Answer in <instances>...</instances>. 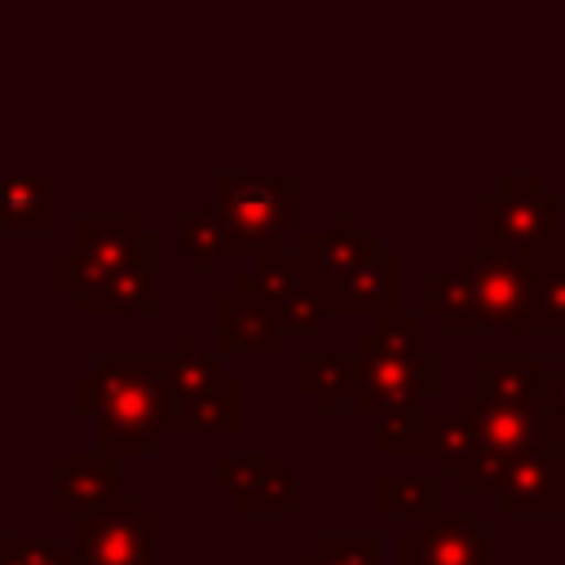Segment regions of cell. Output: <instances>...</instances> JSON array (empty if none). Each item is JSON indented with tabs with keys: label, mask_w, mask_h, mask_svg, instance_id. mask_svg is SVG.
<instances>
[{
	"label": "cell",
	"mask_w": 565,
	"mask_h": 565,
	"mask_svg": "<svg viewBox=\"0 0 565 565\" xmlns=\"http://www.w3.org/2000/svg\"><path fill=\"white\" fill-rule=\"evenodd\" d=\"M163 358H119L102 353L93 371L75 375V411L97 419V450L110 455H154L163 441L168 393Z\"/></svg>",
	"instance_id": "cell-1"
},
{
	"label": "cell",
	"mask_w": 565,
	"mask_h": 565,
	"mask_svg": "<svg viewBox=\"0 0 565 565\" xmlns=\"http://www.w3.org/2000/svg\"><path fill=\"white\" fill-rule=\"evenodd\" d=\"M168 419L163 437H234L238 433V375L203 353L194 331L177 335V353H168L163 371Z\"/></svg>",
	"instance_id": "cell-2"
},
{
	"label": "cell",
	"mask_w": 565,
	"mask_h": 565,
	"mask_svg": "<svg viewBox=\"0 0 565 565\" xmlns=\"http://www.w3.org/2000/svg\"><path fill=\"white\" fill-rule=\"evenodd\" d=\"M75 247L57 256V291L79 296L84 287L119 274H150L159 265V238L132 212H79Z\"/></svg>",
	"instance_id": "cell-3"
},
{
	"label": "cell",
	"mask_w": 565,
	"mask_h": 565,
	"mask_svg": "<svg viewBox=\"0 0 565 565\" xmlns=\"http://www.w3.org/2000/svg\"><path fill=\"white\" fill-rule=\"evenodd\" d=\"M300 212V181L291 172L282 177H243V172H221L216 177V216L225 225V252H265L278 247L282 234L296 230Z\"/></svg>",
	"instance_id": "cell-4"
},
{
	"label": "cell",
	"mask_w": 565,
	"mask_h": 565,
	"mask_svg": "<svg viewBox=\"0 0 565 565\" xmlns=\"http://www.w3.org/2000/svg\"><path fill=\"white\" fill-rule=\"evenodd\" d=\"M561 199L543 190L539 177H503L494 190L481 194V247L503 256H525L530 247L556 234Z\"/></svg>",
	"instance_id": "cell-5"
},
{
	"label": "cell",
	"mask_w": 565,
	"mask_h": 565,
	"mask_svg": "<svg viewBox=\"0 0 565 565\" xmlns=\"http://www.w3.org/2000/svg\"><path fill=\"white\" fill-rule=\"evenodd\" d=\"M75 561L79 565H154L159 516L141 512L132 494H115L106 508L75 521Z\"/></svg>",
	"instance_id": "cell-6"
},
{
	"label": "cell",
	"mask_w": 565,
	"mask_h": 565,
	"mask_svg": "<svg viewBox=\"0 0 565 565\" xmlns=\"http://www.w3.org/2000/svg\"><path fill=\"white\" fill-rule=\"evenodd\" d=\"M358 411L362 415H406V411H419V402L428 393L441 388V366L433 353H419V358H393V353H375V349H362L358 344Z\"/></svg>",
	"instance_id": "cell-7"
},
{
	"label": "cell",
	"mask_w": 565,
	"mask_h": 565,
	"mask_svg": "<svg viewBox=\"0 0 565 565\" xmlns=\"http://www.w3.org/2000/svg\"><path fill=\"white\" fill-rule=\"evenodd\" d=\"M397 565H499V539L477 516H424L397 539Z\"/></svg>",
	"instance_id": "cell-8"
},
{
	"label": "cell",
	"mask_w": 565,
	"mask_h": 565,
	"mask_svg": "<svg viewBox=\"0 0 565 565\" xmlns=\"http://www.w3.org/2000/svg\"><path fill=\"white\" fill-rule=\"evenodd\" d=\"M216 481L234 494L243 516H296L300 490L296 477L274 455H216Z\"/></svg>",
	"instance_id": "cell-9"
},
{
	"label": "cell",
	"mask_w": 565,
	"mask_h": 565,
	"mask_svg": "<svg viewBox=\"0 0 565 565\" xmlns=\"http://www.w3.org/2000/svg\"><path fill=\"white\" fill-rule=\"evenodd\" d=\"M459 265L472 278V309L481 327H521L530 305V269L516 256L486 252V247L459 256Z\"/></svg>",
	"instance_id": "cell-10"
},
{
	"label": "cell",
	"mask_w": 565,
	"mask_h": 565,
	"mask_svg": "<svg viewBox=\"0 0 565 565\" xmlns=\"http://www.w3.org/2000/svg\"><path fill=\"white\" fill-rule=\"evenodd\" d=\"M371 252H380V238L371 230H362V221L353 212H344L335 230H300L296 234V256H300V265H305V274L313 278L318 291L340 282Z\"/></svg>",
	"instance_id": "cell-11"
},
{
	"label": "cell",
	"mask_w": 565,
	"mask_h": 565,
	"mask_svg": "<svg viewBox=\"0 0 565 565\" xmlns=\"http://www.w3.org/2000/svg\"><path fill=\"white\" fill-rule=\"evenodd\" d=\"M459 411L477 424L481 441L503 450V455H521V450H539L547 446V428L552 419L543 415V406H516V402H494L486 393H463Z\"/></svg>",
	"instance_id": "cell-12"
},
{
	"label": "cell",
	"mask_w": 565,
	"mask_h": 565,
	"mask_svg": "<svg viewBox=\"0 0 565 565\" xmlns=\"http://www.w3.org/2000/svg\"><path fill=\"white\" fill-rule=\"evenodd\" d=\"M119 455L110 450H93V455H57V472H53V494H57V512L62 516H84L106 508L119 490Z\"/></svg>",
	"instance_id": "cell-13"
},
{
	"label": "cell",
	"mask_w": 565,
	"mask_h": 565,
	"mask_svg": "<svg viewBox=\"0 0 565 565\" xmlns=\"http://www.w3.org/2000/svg\"><path fill=\"white\" fill-rule=\"evenodd\" d=\"M561 481L565 468L552 459L547 446L539 450H521L508 459V477L499 490V508L508 516H543V512H561Z\"/></svg>",
	"instance_id": "cell-14"
},
{
	"label": "cell",
	"mask_w": 565,
	"mask_h": 565,
	"mask_svg": "<svg viewBox=\"0 0 565 565\" xmlns=\"http://www.w3.org/2000/svg\"><path fill=\"white\" fill-rule=\"evenodd\" d=\"M521 265L530 269V305H525L521 331L565 335V234H552L547 243L530 247Z\"/></svg>",
	"instance_id": "cell-15"
},
{
	"label": "cell",
	"mask_w": 565,
	"mask_h": 565,
	"mask_svg": "<svg viewBox=\"0 0 565 565\" xmlns=\"http://www.w3.org/2000/svg\"><path fill=\"white\" fill-rule=\"evenodd\" d=\"M397 256L393 252H371L366 260H358L340 282H331L322 291L327 313H393L397 309Z\"/></svg>",
	"instance_id": "cell-16"
},
{
	"label": "cell",
	"mask_w": 565,
	"mask_h": 565,
	"mask_svg": "<svg viewBox=\"0 0 565 565\" xmlns=\"http://www.w3.org/2000/svg\"><path fill=\"white\" fill-rule=\"evenodd\" d=\"M62 225L53 172L0 177V234H53Z\"/></svg>",
	"instance_id": "cell-17"
},
{
	"label": "cell",
	"mask_w": 565,
	"mask_h": 565,
	"mask_svg": "<svg viewBox=\"0 0 565 565\" xmlns=\"http://www.w3.org/2000/svg\"><path fill=\"white\" fill-rule=\"evenodd\" d=\"M282 349V327L269 309L252 305L243 291H216V353H260L274 358Z\"/></svg>",
	"instance_id": "cell-18"
},
{
	"label": "cell",
	"mask_w": 565,
	"mask_h": 565,
	"mask_svg": "<svg viewBox=\"0 0 565 565\" xmlns=\"http://www.w3.org/2000/svg\"><path fill=\"white\" fill-rule=\"evenodd\" d=\"M415 296H419V313L437 318V327L446 335L481 331V318L472 309V278L463 265H455L450 274H419Z\"/></svg>",
	"instance_id": "cell-19"
},
{
	"label": "cell",
	"mask_w": 565,
	"mask_h": 565,
	"mask_svg": "<svg viewBox=\"0 0 565 565\" xmlns=\"http://www.w3.org/2000/svg\"><path fill=\"white\" fill-rule=\"evenodd\" d=\"M296 388L318 402L322 415H335L349 393H358V358L353 353H300Z\"/></svg>",
	"instance_id": "cell-20"
},
{
	"label": "cell",
	"mask_w": 565,
	"mask_h": 565,
	"mask_svg": "<svg viewBox=\"0 0 565 565\" xmlns=\"http://www.w3.org/2000/svg\"><path fill=\"white\" fill-rule=\"evenodd\" d=\"M481 388L494 402H516V406H539V388H543V362L521 353V358H503V353H486L481 358Z\"/></svg>",
	"instance_id": "cell-21"
},
{
	"label": "cell",
	"mask_w": 565,
	"mask_h": 565,
	"mask_svg": "<svg viewBox=\"0 0 565 565\" xmlns=\"http://www.w3.org/2000/svg\"><path fill=\"white\" fill-rule=\"evenodd\" d=\"M375 508L384 516H437L441 477L437 472H384L375 481Z\"/></svg>",
	"instance_id": "cell-22"
},
{
	"label": "cell",
	"mask_w": 565,
	"mask_h": 565,
	"mask_svg": "<svg viewBox=\"0 0 565 565\" xmlns=\"http://www.w3.org/2000/svg\"><path fill=\"white\" fill-rule=\"evenodd\" d=\"M79 313H154L159 296H154V278L150 274H119V278H102L93 287H84L79 296H71Z\"/></svg>",
	"instance_id": "cell-23"
},
{
	"label": "cell",
	"mask_w": 565,
	"mask_h": 565,
	"mask_svg": "<svg viewBox=\"0 0 565 565\" xmlns=\"http://www.w3.org/2000/svg\"><path fill=\"white\" fill-rule=\"evenodd\" d=\"M177 234H181V243H185V252H190V260L203 278H212L221 256H230L225 252V225H221L216 212H181Z\"/></svg>",
	"instance_id": "cell-24"
},
{
	"label": "cell",
	"mask_w": 565,
	"mask_h": 565,
	"mask_svg": "<svg viewBox=\"0 0 565 565\" xmlns=\"http://www.w3.org/2000/svg\"><path fill=\"white\" fill-rule=\"evenodd\" d=\"M437 441V415L433 411H406V415H388L380 424V455H433Z\"/></svg>",
	"instance_id": "cell-25"
},
{
	"label": "cell",
	"mask_w": 565,
	"mask_h": 565,
	"mask_svg": "<svg viewBox=\"0 0 565 565\" xmlns=\"http://www.w3.org/2000/svg\"><path fill=\"white\" fill-rule=\"evenodd\" d=\"M481 446V433L477 424L455 406L446 415H437V441H433V455H437V472L441 477H459V468L468 463V455Z\"/></svg>",
	"instance_id": "cell-26"
},
{
	"label": "cell",
	"mask_w": 565,
	"mask_h": 565,
	"mask_svg": "<svg viewBox=\"0 0 565 565\" xmlns=\"http://www.w3.org/2000/svg\"><path fill=\"white\" fill-rule=\"evenodd\" d=\"M362 349H375V353H393V358H419L424 344H419V318L415 313H380V322L371 331L358 335Z\"/></svg>",
	"instance_id": "cell-27"
},
{
	"label": "cell",
	"mask_w": 565,
	"mask_h": 565,
	"mask_svg": "<svg viewBox=\"0 0 565 565\" xmlns=\"http://www.w3.org/2000/svg\"><path fill=\"white\" fill-rule=\"evenodd\" d=\"M508 459L512 455H503V450H494V446L481 441L468 455V463L459 468V490L463 494H499L503 490V477H508Z\"/></svg>",
	"instance_id": "cell-28"
},
{
	"label": "cell",
	"mask_w": 565,
	"mask_h": 565,
	"mask_svg": "<svg viewBox=\"0 0 565 565\" xmlns=\"http://www.w3.org/2000/svg\"><path fill=\"white\" fill-rule=\"evenodd\" d=\"M0 565H79L75 552H62L40 534H0Z\"/></svg>",
	"instance_id": "cell-29"
},
{
	"label": "cell",
	"mask_w": 565,
	"mask_h": 565,
	"mask_svg": "<svg viewBox=\"0 0 565 565\" xmlns=\"http://www.w3.org/2000/svg\"><path fill=\"white\" fill-rule=\"evenodd\" d=\"M327 565H380V543L371 534H322L318 547Z\"/></svg>",
	"instance_id": "cell-30"
},
{
	"label": "cell",
	"mask_w": 565,
	"mask_h": 565,
	"mask_svg": "<svg viewBox=\"0 0 565 565\" xmlns=\"http://www.w3.org/2000/svg\"><path fill=\"white\" fill-rule=\"evenodd\" d=\"M547 450H552V459L565 468V419H552V428H547Z\"/></svg>",
	"instance_id": "cell-31"
},
{
	"label": "cell",
	"mask_w": 565,
	"mask_h": 565,
	"mask_svg": "<svg viewBox=\"0 0 565 565\" xmlns=\"http://www.w3.org/2000/svg\"><path fill=\"white\" fill-rule=\"evenodd\" d=\"M296 565H327V556H322V552H300Z\"/></svg>",
	"instance_id": "cell-32"
},
{
	"label": "cell",
	"mask_w": 565,
	"mask_h": 565,
	"mask_svg": "<svg viewBox=\"0 0 565 565\" xmlns=\"http://www.w3.org/2000/svg\"><path fill=\"white\" fill-rule=\"evenodd\" d=\"M556 521H561V530H565V481H561V512H556Z\"/></svg>",
	"instance_id": "cell-33"
}]
</instances>
